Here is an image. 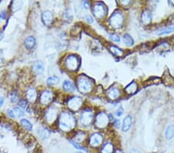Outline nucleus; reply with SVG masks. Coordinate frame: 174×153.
Returning <instances> with one entry per match:
<instances>
[{"instance_id":"obj_10","label":"nucleus","mask_w":174,"mask_h":153,"mask_svg":"<svg viewBox=\"0 0 174 153\" xmlns=\"http://www.w3.org/2000/svg\"><path fill=\"white\" fill-rule=\"evenodd\" d=\"M57 117V109L56 107H51L47 111L45 115V119L48 124H52L55 121Z\"/></svg>"},{"instance_id":"obj_18","label":"nucleus","mask_w":174,"mask_h":153,"mask_svg":"<svg viewBox=\"0 0 174 153\" xmlns=\"http://www.w3.org/2000/svg\"><path fill=\"white\" fill-rule=\"evenodd\" d=\"M37 134L39 135V136L42 138V139H47L50 137L51 132L48 130L47 128L44 127H40L37 130Z\"/></svg>"},{"instance_id":"obj_33","label":"nucleus","mask_w":174,"mask_h":153,"mask_svg":"<svg viewBox=\"0 0 174 153\" xmlns=\"http://www.w3.org/2000/svg\"><path fill=\"white\" fill-rule=\"evenodd\" d=\"M109 39L111 40H112L113 42H115V43H119L120 42V37L117 34L115 33H112L109 35Z\"/></svg>"},{"instance_id":"obj_16","label":"nucleus","mask_w":174,"mask_h":153,"mask_svg":"<svg viewBox=\"0 0 174 153\" xmlns=\"http://www.w3.org/2000/svg\"><path fill=\"white\" fill-rule=\"evenodd\" d=\"M132 118L131 115H127L123 120V124H122V131L123 132H128L132 127Z\"/></svg>"},{"instance_id":"obj_25","label":"nucleus","mask_w":174,"mask_h":153,"mask_svg":"<svg viewBox=\"0 0 174 153\" xmlns=\"http://www.w3.org/2000/svg\"><path fill=\"white\" fill-rule=\"evenodd\" d=\"M59 82H60V78L57 76H50V77L47 79V84L48 86L57 85V84H59Z\"/></svg>"},{"instance_id":"obj_32","label":"nucleus","mask_w":174,"mask_h":153,"mask_svg":"<svg viewBox=\"0 0 174 153\" xmlns=\"http://www.w3.org/2000/svg\"><path fill=\"white\" fill-rule=\"evenodd\" d=\"M63 17H64V20H67V21L71 20L72 19H73V15H72L71 11H70V9H67V10L64 12Z\"/></svg>"},{"instance_id":"obj_31","label":"nucleus","mask_w":174,"mask_h":153,"mask_svg":"<svg viewBox=\"0 0 174 153\" xmlns=\"http://www.w3.org/2000/svg\"><path fill=\"white\" fill-rule=\"evenodd\" d=\"M12 110H13L14 113H15L16 117H17V118H20V117H22L24 115V111L20 107H15Z\"/></svg>"},{"instance_id":"obj_15","label":"nucleus","mask_w":174,"mask_h":153,"mask_svg":"<svg viewBox=\"0 0 174 153\" xmlns=\"http://www.w3.org/2000/svg\"><path fill=\"white\" fill-rule=\"evenodd\" d=\"M33 71L37 74H43L45 70L44 64H43V63L41 60H37L36 62H34L33 65Z\"/></svg>"},{"instance_id":"obj_19","label":"nucleus","mask_w":174,"mask_h":153,"mask_svg":"<svg viewBox=\"0 0 174 153\" xmlns=\"http://www.w3.org/2000/svg\"><path fill=\"white\" fill-rule=\"evenodd\" d=\"M25 46L27 50L33 49L34 46H36V39L33 37H28L24 41Z\"/></svg>"},{"instance_id":"obj_41","label":"nucleus","mask_w":174,"mask_h":153,"mask_svg":"<svg viewBox=\"0 0 174 153\" xmlns=\"http://www.w3.org/2000/svg\"><path fill=\"white\" fill-rule=\"evenodd\" d=\"M6 11H3V12H2L1 13H0V19H2V20H5V19H6Z\"/></svg>"},{"instance_id":"obj_2","label":"nucleus","mask_w":174,"mask_h":153,"mask_svg":"<svg viewBox=\"0 0 174 153\" xmlns=\"http://www.w3.org/2000/svg\"><path fill=\"white\" fill-rule=\"evenodd\" d=\"M77 86L78 89L81 94H87L93 90V82L87 76L80 75L77 79Z\"/></svg>"},{"instance_id":"obj_12","label":"nucleus","mask_w":174,"mask_h":153,"mask_svg":"<svg viewBox=\"0 0 174 153\" xmlns=\"http://www.w3.org/2000/svg\"><path fill=\"white\" fill-rule=\"evenodd\" d=\"M42 20L45 26H50L54 21V16L51 11L46 10L42 13Z\"/></svg>"},{"instance_id":"obj_4","label":"nucleus","mask_w":174,"mask_h":153,"mask_svg":"<svg viewBox=\"0 0 174 153\" xmlns=\"http://www.w3.org/2000/svg\"><path fill=\"white\" fill-rule=\"evenodd\" d=\"M109 23L112 27L115 28V29L122 27L124 23L123 14L118 10L115 11L109 19Z\"/></svg>"},{"instance_id":"obj_48","label":"nucleus","mask_w":174,"mask_h":153,"mask_svg":"<svg viewBox=\"0 0 174 153\" xmlns=\"http://www.w3.org/2000/svg\"><path fill=\"white\" fill-rule=\"evenodd\" d=\"M115 153H124L123 152H122V150H119V149H118L117 151H116V152H115Z\"/></svg>"},{"instance_id":"obj_21","label":"nucleus","mask_w":174,"mask_h":153,"mask_svg":"<svg viewBox=\"0 0 174 153\" xmlns=\"http://www.w3.org/2000/svg\"><path fill=\"white\" fill-rule=\"evenodd\" d=\"M63 88L67 92H74L75 90V87L73 83L70 81H65L63 83Z\"/></svg>"},{"instance_id":"obj_40","label":"nucleus","mask_w":174,"mask_h":153,"mask_svg":"<svg viewBox=\"0 0 174 153\" xmlns=\"http://www.w3.org/2000/svg\"><path fill=\"white\" fill-rule=\"evenodd\" d=\"M83 6L84 7V9H90V2L88 1H84L83 2Z\"/></svg>"},{"instance_id":"obj_43","label":"nucleus","mask_w":174,"mask_h":153,"mask_svg":"<svg viewBox=\"0 0 174 153\" xmlns=\"http://www.w3.org/2000/svg\"><path fill=\"white\" fill-rule=\"evenodd\" d=\"M4 101H5V98H3V97H1V98H0V107L3 105V104H4Z\"/></svg>"},{"instance_id":"obj_37","label":"nucleus","mask_w":174,"mask_h":153,"mask_svg":"<svg viewBox=\"0 0 174 153\" xmlns=\"http://www.w3.org/2000/svg\"><path fill=\"white\" fill-rule=\"evenodd\" d=\"M6 113H7V115H9L11 118H16L15 113H14L13 110H12V109H7V110H6Z\"/></svg>"},{"instance_id":"obj_39","label":"nucleus","mask_w":174,"mask_h":153,"mask_svg":"<svg viewBox=\"0 0 174 153\" xmlns=\"http://www.w3.org/2000/svg\"><path fill=\"white\" fill-rule=\"evenodd\" d=\"M85 20H86V21H87V23H92L94 22L93 18H92V17L89 15H85Z\"/></svg>"},{"instance_id":"obj_38","label":"nucleus","mask_w":174,"mask_h":153,"mask_svg":"<svg viewBox=\"0 0 174 153\" xmlns=\"http://www.w3.org/2000/svg\"><path fill=\"white\" fill-rule=\"evenodd\" d=\"M123 112H124L123 108H122V107H118V109L117 111H116L115 115H117V116L120 117V116H122V115H123Z\"/></svg>"},{"instance_id":"obj_34","label":"nucleus","mask_w":174,"mask_h":153,"mask_svg":"<svg viewBox=\"0 0 174 153\" xmlns=\"http://www.w3.org/2000/svg\"><path fill=\"white\" fill-rule=\"evenodd\" d=\"M10 99H11V101H12V103H15L17 101H18L19 99V96H18V94L16 93V92H12V94H11V96H10Z\"/></svg>"},{"instance_id":"obj_22","label":"nucleus","mask_w":174,"mask_h":153,"mask_svg":"<svg viewBox=\"0 0 174 153\" xmlns=\"http://www.w3.org/2000/svg\"><path fill=\"white\" fill-rule=\"evenodd\" d=\"M23 5V2L22 1H12V2H11L10 9L13 12H17V11H19L20 9H22Z\"/></svg>"},{"instance_id":"obj_49","label":"nucleus","mask_w":174,"mask_h":153,"mask_svg":"<svg viewBox=\"0 0 174 153\" xmlns=\"http://www.w3.org/2000/svg\"><path fill=\"white\" fill-rule=\"evenodd\" d=\"M76 153H83L82 152H77Z\"/></svg>"},{"instance_id":"obj_5","label":"nucleus","mask_w":174,"mask_h":153,"mask_svg":"<svg viewBox=\"0 0 174 153\" xmlns=\"http://www.w3.org/2000/svg\"><path fill=\"white\" fill-rule=\"evenodd\" d=\"M109 123V115L105 112H99L95 117V124L98 129H105Z\"/></svg>"},{"instance_id":"obj_50","label":"nucleus","mask_w":174,"mask_h":153,"mask_svg":"<svg viewBox=\"0 0 174 153\" xmlns=\"http://www.w3.org/2000/svg\"><path fill=\"white\" fill-rule=\"evenodd\" d=\"M0 153H5V152H2V151H0Z\"/></svg>"},{"instance_id":"obj_35","label":"nucleus","mask_w":174,"mask_h":153,"mask_svg":"<svg viewBox=\"0 0 174 153\" xmlns=\"http://www.w3.org/2000/svg\"><path fill=\"white\" fill-rule=\"evenodd\" d=\"M18 103H19V105H20L21 107H23V108H24V109L27 108L28 104H27V101H26V100L20 99V101H19Z\"/></svg>"},{"instance_id":"obj_23","label":"nucleus","mask_w":174,"mask_h":153,"mask_svg":"<svg viewBox=\"0 0 174 153\" xmlns=\"http://www.w3.org/2000/svg\"><path fill=\"white\" fill-rule=\"evenodd\" d=\"M165 136L167 139H171L174 137V125H170L166 129Z\"/></svg>"},{"instance_id":"obj_26","label":"nucleus","mask_w":174,"mask_h":153,"mask_svg":"<svg viewBox=\"0 0 174 153\" xmlns=\"http://www.w3.org/2000/svg\"><path fill=\"white\" fill-rule=\"evenodd\" d=\"M20 123L23 125V127L27 131H32L33 130V125L31 124L30 121H28L26 118H23L20 120Z\"/></svg>"},{"instance_id":"obj_3","label":"nucleus","mask_w":174,"mask_h":153,"mask_svg":"<svg viewBox=\"0 0 174 153\" xmlns=\"http://www.w3.org/2000/svg\"><path fill=\"white\" fill-rule=\"evenodd\" d=\"M81 60L75 54L68 55L64 60V66L70 71H75L80 68Z\"/></svg>"},{"instance_id":"obj_20","label":"nucleus","mask_w":174,"mask_h":153,"mask_svg":"<svg viewBox=\"0 0 174 153\" xmlns=\"http://www.w3.org/2000/svg\"><path fill=\"white\" fill-rule=\"evenodd\" d=\"M138 89V85L135 81H132V83H130L125 89V91L126 92V94H133L136 93Z\"/></svg>"},{"instance_id":"obj_14","label":"nucleus","mask_w":174,"mask_h":153,"mask_svg":"<svg viewBox=\"0 0 174 153\" xmlns=\"http://www.w3.org/2000/svg\"><path fill=\"white\" fill-rule=\"evenodd\" d=\"M106 94H107L108 98L110 100H116L117 98H119V96H120L121 94V92L118 88L112 87H110V88L107 90Z\"/></svg>"},{"instance_id":"obj_30","label":"nucleus","mask_w":174,"mask_h":153,"mask_svg":"<svg viewBox=\"0 0 174 153\" xmlns=\"http://www.w3.org/2000/svg\"><path fill=\"white\" fill-rule=\"evenodd\" d=\"M85 136H86V135H85V133H84V132H78V133L76 135V137H75L74 140L76 141L77 143L81 142H82L83 140L85 138Z\"/></svg>"},{"instance_id":"obj_6","label":"nucleus","mask_w":174,"mask_h":153,"mask_svg":"<svg viewBox=\"0 0 174 153\" xmlns=\"http://www.w3.org/2000/svg\"><path fill=\"white\" fill-rule=\"evenodd\" d=\"M93 12L98 19H102L107 15V9L105 5L101 2L95 3L93 6Z\"/></svg>"},{"instance_id":"obj_45","label":"nucleus","mask_w":174,"mask_h":153,"mask_svg":"<svg viewBox=\"0 0 174 153\" xmlns=\"http://www.w3.org/2000/svg\"><path fill=\"white\" fill-rule=\"evenodd\" d=\"M2 61H3V54H2V50H0V63H1Z\"/></svg>"},{"instance_id":"obj_42","label":"nucleus","mask_w":174,"mask_h":153,"mask_svg":"<svg viewBox=\"0 0 174 153\" xmlns=\"http://www.w3.org/2000/svg\"><path fill=\"white\" fill-rule=\"evenodd\" d=\"M121 4H122L123 6H128V5L130 4V1H121L120 2Z\"/></svg>"},{"instance_id":"obj_8","label":"nucleus","mask_w":174,"mask_h":153,"mask_svg":"<svg viewBox=\"0 0 174 153\" xmlns=\"http://www.w3.org/2000/svg\"><path fill=\"white\" fill-rule=\"evenodd\" d=\"M93 121V113L89 109L83 111L80 118V122L83 126L90 125L91 123Z\"/></svg>"},{"instance_id":"obj_27","label":"nucleus","mask_w":174,"mask_h":153,"mask_svg":"<svg viewBox=\"0 0 174 153\" xmlns=\"http://www.w3.org/2000/svg\"><path fill=\"white\" fill-rule=\"evenodd\" d=\"M110 51L114 55L117 56V57H121V56L123 55V51L118 46H110Z\"/></svg>"},{"instance_id":"obj_36","label":"nucleus","mask_w":174,"mask_h":153,"mask_svg":"<svg viewBox=\"0 0 174 153\" xmlns=\"http://www.w3.org/2000/svg\"><path fill=\"white\" fill-rule=\"evenodd\" d=\"M70 144H71L74 147L76 148L77 149H79V150H85V149H84V147H82V146H80L79 143L74 142H73V141H70Z\"/></svg>"},{"instance_id":"obj_9","label":"nucleus","mask_w":174,"mask_h":153,"mask_svg":"<svg viewBox=\"0 0 174 153\" xmlns=\"http://www.w3.org/2000/svg\"><path fill=\"white\" fill-rule=\"evenodd\" d=\"M53 99H54V94L51 90H45L40 94V101L43 105H48L49 104H51Z\"/></svg>"},{"instance_id":"obj_28","label":"nucleus","mask_w":174,"mask_h":153,"mask_svg":"<svg viewBox=\"0 0 174 153\" xmlns=\"http://www.w3.org/2000/svg\"><path fill=\"white\" fill-rule=\"evenodd\" d=\"M174 32V25L169 26V27L164 28V29H161L158 32V35H165V34L170 33Z\"/></svg>"},{"instance_id":"obj_7","label":"nucleus","mask_w":174,"mask_h":153,"mask_svg":"<svg viewBox=\"0 0 174 153\" xmlns=\"http://www.w3.org/2000/svg\"><path fill=\"white\" fill-rule=\"evenodd\" d=\"M82 98L78 96L73 97V98H70L68 100V101H67V106L73 111H78L81 108V106H82Z\"/></svg>"},{"instance_id":"obj_13","label":"nucleus","mask_w":174,"mask_h":153,"mask_svg":"<svg viewBox=\"0 0 174 153\" xmlns=\"http://www.w3.org/2000/svg\"><path fill=\"white\" fill-rule=\"evenodd\" d=\"M26 97L28 101L31 103L35 102L37 98V90L33 87H29L26 91Z\"/></svg>"},{"instance_id":"obj_24","label":"nucleus","mask_w":174,"mask_h":153,"mask_svg":"<svg viewBox=\"0 0 174 153\" xmlns=\"http://www.w3.org/2000/svg\"><path fill=\"white\" fill-rule=\"evenodd\" d=\"M114 151V146L112 143L108 142L104 145L101 149V153H112Z\"/></svg>"},{"instance_id":"obj_11","label":"nucleus","mask_w":174,"mask_h":153,"mask_svg":"<svg viewBox=\"0 0 174 153\" xmlns=\"http://www.w3.org/2000/svg\"><path fill=\"white\" fill-rule=\"evenodd\" d=\"M103 142V136L100 133H94L90 136L89 144L92 147H98Z\"/></svg>"},{"instance_id":"obj_1","label":"nucleus","mask_w":174,"mask_h":153,"mask_svg":"<svg viewBox=\"0 0 174 153\" xmlns=\"http://www.w3.org/2000/svg\"><path fill=\"white\" fill-rule=\"evenodd\" d=\"M59 126L64 132H70L76 126V118L70 112L62 111L59 118Z\"/></svg>"},{"instance_id":"obj_29","label":"nucleus","mask_w":174,"mask_h":153,"mask_svg":"<svg viewBox=\"0 0 174 153\" xmlns=\"http://www.w3.org/2000/svg\"><path fill=\"white\" fill-rule=\"evenodd\" d=\"M123 40L127 46H132L134 44V40L129 34H125L123 36Z\"/></svg>"},{"instance_id":"obj_17","label":"nucleus","mask_w":174,"mask_h":153,"mask_svg":"<svg viewBox=\"0 0 174 153\" xmlns=\"http://www.w3.org/2000/svg\"><path fill=\"white\" fill-rule=\"evenodd\" d=\"M152 21L151 12L149 10H144L142 14V22L144 25L147 26Z\"/></svg>"},{"instance_id":"obj_47","label":"nucleus","mask_w":174,"mask_h":153,"mask_svg":"<svg viewBox=\"0 0 174 153\" xmlns=\"http://www.w3.org/2000/svg\"><path fill=\"white\" fill-rule=\"evenodd\" d=\"M2 37H3V34H2V33L0 32V41H1V40H2Z\"/></svg>"},{"instance_id":"obj_46","label":"nucleus","mask_w":174,"mask_h":153,"mask_svg":"<svg viewBox=\"0 0 174 153\" xmlns=\"http://www.w3.org/2000/svg\"><path fill=\"white\" fill-rule=\"evenodd\" d=\"M115 126H116V127H117V128H118V127H119V125H120V122H119L118 120H117V121H115Z\"/></svg>"},{"instance_id":"obj_44","label":"nucleus","mask_w":174,"mask_h":153,"mask_svg":"<svg viewBox=\"0 0 174 153\" xmlns=\"http://www.w3.org/2000/svg\"><path fill=\"white\" fill-rule=\"evenodd\" d=\"M129 153H141V152H139V150H137V149H131V150H130Z\"/></svg>"}]
</instances>
